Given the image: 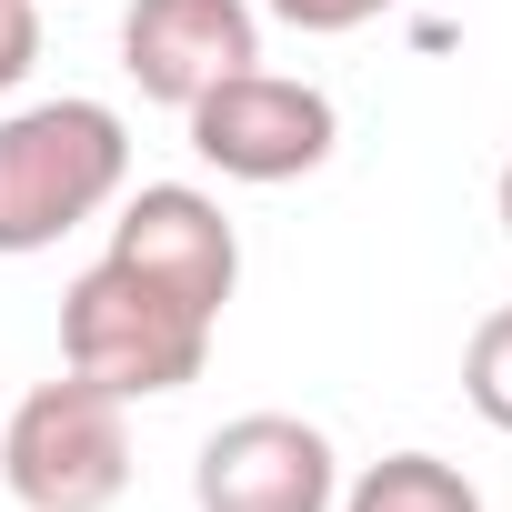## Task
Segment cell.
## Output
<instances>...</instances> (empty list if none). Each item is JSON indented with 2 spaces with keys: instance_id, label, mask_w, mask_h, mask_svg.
Returning a JSON list of instances; mask_svg holds the SVG:
<instances>
[{
  "instance_id": "9",
  "label": "cell",
  "mask_w": 512,
  "mask_h": 512,
  "mask_svg": "<svg viewBox=\"0 0 512 512\" xmlns=\"http://www.w3.org/2000/svg\"><path fill=\"white\" fill-rule=\"evenodd\" d=\"M462 402H472L492 432H512V302L472 322V352H462Z\"/></svg>"
},
{
  "instance_id": "3",
  "label": "cell",
  "mask_w": 512,
  "mask_h": 512,
  "mask_svg": "<svg viewBox=\"0 0 512 512\" xmlns=\"http://www.w3.org/2000/svg\"><path fill=\"white\" fill-rule=\"evenodd\" d=\"M0 482L21 512H111L131 492V402L61 372L0 422Z\"/></svg>"
},
{
  "instance_id": "12",
  "label": "cell",
  "mask_w": 512,
  "mask_h": 512,
  "mask_svg": "<svg viewBox=\"0 0 512 512\" xmlns=\"http://www.w3.org/2000/svg\"><path fill=\"white\" fill-rule=\"evenodd\" d=\"M502 241H512V161H502Z\"/></svg>"
},
{
  "instance_id": "2",
  "label": "cell",
  "mask_w": 512,
  "mask_h": 512,
  "mask_svg": "<svg viewBox=\"0 0 512 512\" xmlns=\"http://www.w3.org/2000/svg\"><path fill=\"white\" fill-rule=\"evenodd\" d=\"M61 362L81 382H101L111 402H161V392H191L201 362H211V322L191 302H171L161 282H141L131 262H101L61 292Z\"/></svg>"
},
{
  "instance_id": "4",
  "label": "cell",
  "mask_w": 512,
  "mask_h": 512,
  "mask_svg": "<svg viewBox=\"0 0 512 512\" xmlns=\"http://www.w3.org/2000/svg\"><path fill=\"white\" fill-rule=\"evenodd\" d=\"M191 151L221 171V181H302V171H322L332 161V141H342V111H332V91H312V81H282V71H231V81H211L191 111Z\"/></svg>"
},
{
  "instance_id": "11",
  "label": "cell",
  "mask_w": 512,
  "mask_h": 512,
  "mask_svg": "<svg viewBox=\"0 0 512 512\" xmlns=\"http://www.w3.org/2000/svg\"><path fill=\"white\" fill-rule=\"evenodd\" d=\"M41 61V0H0V91H21Z\"/></svg>"
},
{
  "instance_id": "7",
  "label": "cell",
  "mask_w": 512,
  "mask_h": 512,
  "mask_svg": "<svg viewBox=\"0 0 512 512\" xmlns=\"http://www.w3.org/2000/svg\"><path fill=\"white\" fill-rule=\"evenodd\" d=\"M262 61V11L251 0H131L121 11V71L141 101L191 111L211 81Z\"/></svg>"
},
{
  "instance_id": "1",
  "label": "cell",
  "mask_w": 512,
  "mask_h": 512,
  "mask_svg": "<svg viewBox=\"0 0 512 512\" xmlns=\"http://www.w3.org/2000/svg\"><path fill=\"white\" fill-rule=\"evenodd\" d=\"M131 181V131L111 101H31L0 121V251H51Z\"/></svg>"
},
{
  "instance_id": "8",
  "label": "cell",
  "mask_w": 512,
  "mask_h": 512,
  "mask_svg": "<svg viewBox=\"0 0 512 512\" xmlns=\"http://www.w3.org/2000/svg\"><path fill=\"white\" fill-rule=\"evenodd\" d=\"M332 512H482V492L442 452H382V462H362V482Z\"/></svg>"
},
{
  "instance_id": "10",
  "label": "cell",
  "mask_w": 512,
  "mask_h": 512,
  "mask_svg": "<svg viewBox=\"0 0 512 512\" xmlns=\"http://www.w3.org/2000/svg\"><path fill=\"white\" fill-rule=\"evenodd\" d=\"M262 11H272L282 31H302V41H342V31H362V21L402 11V0H262Z\"/></svg>"
},
{
  "instance_id": "5",
  "label": "cell",
  "mask_w": 512,
  "mask_h": 512,
  "mask_svg": "<svg viewBox=\"0 0 512 512\" xmlns=\"http://www.w3.org/2000/svg\"><path fill=\"white\" fill-rule=\"evenodd\" d=\"M191 502L201 512H332L342 502V452L302 412H241L201 442Z\"/></svg>"
},
{
  "instance_id": "6",
  "label": "cell",
  "mask_w": 512,
  "mask_h": 512,
  "mask_svg": "<svg viewBox=\"0 0 512 512\" xmlns=\"http://www.w3.org/2000/svg\"><path fill=\"white\" fill-rule=\"evenodd\" d=\"M111 262H131L141 282H161L171 302H191L201 322H221V302L241 292V231L211 191L191 181H141L111 221Z\"/></svg>"
}]
</instances>
